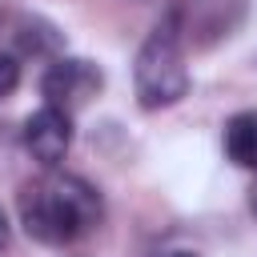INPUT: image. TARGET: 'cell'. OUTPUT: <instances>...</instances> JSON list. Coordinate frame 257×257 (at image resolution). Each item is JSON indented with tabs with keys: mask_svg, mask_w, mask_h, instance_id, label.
<instances>
[{
	"mask_svg": "<svg viewBox=\"0 0 257 257\" xmlns=\"http://www.w3.org/2000/svg\"><path fill=\"white\" fill-rule=\"evenodd\" d=\"M16 209L24 233L40 245H72L84 233H92L104 217L96 185H88L76 173H52V169L20 189Z\"/></svg>",
	"mask_w": 257,
	"mask_h": 257,
	"instance_id": "obj_1",
	"label": "cell"
},
{
	"mask_svg": "<svg viewBox=\"0 0 257 257\" xmlns=\"http://www.w3.org/2000/svg\"><path fill=\"white\" fill-rule=\"evenodd\" d=\"M133 88H137V104L157 112L177 104L189 92V64H185V44L177 40V32L161 20L145 44L137 48L133 60Z\"/></svg>",
	"mask_w": 257,
	"mask_h": 257,
	"instance_id": "obj_2",
	"label": "cell"
},
{
	"mask_svg": "<svg viewBox=\"0 0 257 257\" xmlns=\"http://www.w3.org/2000/svg\"><path fill=\"white\" fill-rule=\"evenodd\" d=\"M245 0H177L165 16V24L177 32L181 44L213 48L217 40L233 36L245 20Z\"/></svg>",
	"mask_w": 257,
	"mask_h": 257,
	"instance_id": "obj_3",
	"label": "cell"
},
{
	"mask_svg": "<svg viewBox=\"0 0 257 257\" xmlns=\"http://www.w3.org/2000/svg\"><path fill=\"white\" fill-rule=\"evenodd\" d=\"M100 88H104V72H100V64H92L84 56H56L40 76L44 104H56L64 112L88 104Z\"/></svg>",
	"mask_w": 257,
	"mask_h": 257,
	"instance_id": "obj_4",
	"label": "cell"
},
{
	"mask_svg": "<svg viewBox=\"0 0 257 257\" xmlns=\"http://www.w3.org/2000/svg\"><path fill=\"white\" fill-rule=\"evenodd\" d=\"M20 145L40 169H56L64 161V153L72 149V112L56 108V104H40L32 116H24Z\"/></svg>",
	"mask_w": 257,
	"mask_h": 257,
	"instance_id": "obj_5",
	"label": "cell"
},
{
	"mask_svg": "<svg viewBox=\"0 0 257 257\" xmlns=\"http://www.w3.org/2000/svg\"><path fill=\"white\" fill-rule=\"evenodd\" d=\"M225 153L237 169L257 173V108H245L237 116H229L225 124Z\"/></svg>",
	"mask_w": 257,
	"mask_h": 257,
	"instance_id": "obj_6",
	"label": "cell"
},
{
	"mask_svg": "<svg viewBox=\"0 0 257 257\" xmlns=\"http://www.w3.org/2000/svg\"><path fill=\"white\" fill-rule=\"evenodd\" d=\"M16 48L24 56H52L56 60L60 48H64V32L44 16H24L16 24Z\"/></svg>",
	"mask_w": 257,
	"mask_h": 257,
	"instance_id": "obj_7",
	"label": "cell"
},
{
	"mask_svg": "<svg viewBox=\"0 0 257 257\" xmlns=\"http://www.w3.org/2000/svg\"><path fill=\"white\" fill-rule=\"evenodd\" d=\"M16 84H20V56L8 52V48H0V100L12 96Z\"/></svg>",
	"mask_w": 257,
	"mask_h": 257,
	"instance_id": "obj_8",
	"label": "cell"
},
{
	"mask_svg": "<svg viewBox=\"0 0 257 257\" xmlns=\"http://www.w3.org/2000/svg\"><path fill=\"white\" fill-rule=\"evenodd\" d=\"M8 241H12V225H8V217H4V209H0V253L8 249Z\"/></svg>",
	"mask_w": 257,
	"mask_h": 257,
	"instance_id": "obj_9",
	"label": "cell"
},
{
	"mask_svg": "<svg viewBox=\"0 0 257 257\" xmlns=\"http://www.w3.org/2000/svg\"><path fill=\"white\" fill-rule=\"evenodd\" d=\"M249 213H253V217H257V181H253V185H249Z\"/></svg>",
	"mask_w": 257,
	"mask_h": 257,
	"instance_id": "obj_10",
	"label": "cell"
},
{
	"mask_svg": "<svg viewBox=\"0 0 257 257\" xmlns=\"http://www.w3.org/2000/svg\"><path fill=\"white\" fill-rule=\"evenodd\" d=\"M165 257H201V253H193V249H173V253H165Z\"/></svg>",
	"mask_w": 257,
	"mask_h": 257,
	"instance_id": "obj_11",
	"label": "cell"
},
{
	"mask_svg": "<svg viewBox=\"0 0 257 257\" xmlns=\"http://www.w3.org/2000/svg\"><path fill=\"white\" fill-rule=\"evenodd\" d=\"M4 12H8V0H0V20H4Z\"/></svg>",
	"mask_w": 257,
	"mask_h": 257,
	"instance_id": "obj_12",
	"label": "cell"
}]
</instances>
